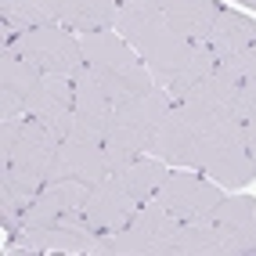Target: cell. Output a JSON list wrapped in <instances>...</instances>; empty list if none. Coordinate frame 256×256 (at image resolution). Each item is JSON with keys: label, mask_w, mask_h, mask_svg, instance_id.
Listing matches in <instances>:
<instances>
[{"label": "cell", "mask_w": 256, "mask_h": 256, "mask_svg": "<svg viewBox=\"0 0 256 256\" xmlns=\"http://www.w3.org/2000/svg\"><path fill=\"white\" fill-rule=\"evenodd\" d=\"M148 152L166 166L202 170L224 188H246L256 177L246 148V123L198 112L184 101L166 112Z\"/></svg>", "instance_id": "1"}, {"label": "cell", "mask_w": 256, "mask_h": 256, "mask_svg": "<svg viewBox=\"0 0 256 256\" xmlns=\"http://www.w3.org/2000/svg\"><path fill=\"white\" fill-rule=\"evenodd\" d=\"M116 32L141 54V62L148 65L152 80H156V87H166L174 80V72L180 69V62L192 50V40L180 36L170 26V18L162 14V8L156 0H126V4H119Z\"/></svg>", "instance_id": "2"}, {"label": "cell", "mask_w": 256, "mask_h": 256, "mask_svg": "<svg viewBox=\"0 0 256 256\" xmlns=\"http://www.w3.org/2000/svg\"><path fill=\"white\" fill-rule=\"evenodd\" d=\"M174 108V98L162 87H152L138 98H126L112 108L108 130H105V159H108V174H119L126 162L152 148V138L162 126L166 112Z\"/></svg>", "instance_id": "3"}, {"label": "cell", "mask_w": 256, "mask_h": 256, "mask_svg": "<svg viewBox=\"0 0 256 256\" xmlns=\"http://www.w3.org/2000/svg\"><path fill=\"white\" fill-rule=\"evenodd\" d=\"M80 47H83V65L94 72V80L105 87V94L116 105L156 87V80H152L148 65L141 62V54L119 32H112V29L83 32Z\"/></svg>", "instance_id": "4"}, {"label": "cell", "mask_w": 256, "mask_h": 256, "mask_svg": "<svg viewBox=\"0 0 256 256\" xmlns=\"http://www.w3.org/2000/svg\"><path fill=\"white\" fill-rule=\"evenodd\" d=\"M58 134H50L32 116H11L0 123V170H11L32 192L50 180L58 156Z\"/></svg>", "instance_id": "5"}, {"label": "cell", "mask_w": 256, "mask_h": 256, "mask_svg": "<svg viewBox=\"0 0 256 256\" xmlns=\"http://www.w3.org/2000/svg\"><path fill=\"white\" fill-rule=\"evenodd\" d=\"M4 44L11 50H18L29 65H36V69L47 72V76H69L72 80L83 69V47L62 22L40 26V29H26V32H11Z\"/></svg>", "instance_id": "6"}, {"label": "cell", "mask_w": 256, "mask_h": 256, "mask_svg": "<svg viewBox=\"0 0 256 256\" xmlns=\"http://www.w3.org/2000/svg\"><path fill=\"white\" fill-rule=\"evenodd\" d=\"M210 234L213 256H246L256 252V202L238 195V198H220L216 206L202 216Z\"/></svg>", "instance_id": "7"}, {"label": "cell", "mask_w": 256, "mask_h": 256, "mask_svg": "<svg viewBox=\"0 0 256 256\" xmlns=\"http://www.w3.org/2000/svg\"><path fill=\"white\" fill-rule=\"evenodd\" d=\"M180 220L159 202H144L123 231H116V256H174Z\"/></svg>", "instance_id": "8"}, {"label": "cell", "mask_w": 256, "mask_h": 256, "mask_svg": "<svg viewBox=\"0 0 256 256\" xmlns=\"http://www.w3.org/2000/svg\"><path fill=\"white\" fill-rule=\"evenodd\" d=\"M98 231L87 224L83 216L76 220H62V224H44V228H18L11 238L8 252H29V256H44V252H65V256H90Z\"/></svg>", "instance_id": "9"}, {"label": "cell", "mask_w": 256, "mask_h": 256, "mask_svg": "<svg viewBox=\"0 0 256 256\" xmlns=\"http://www.w3.org/2000/svg\"><path fill=\"white\" fill-rule=\"evenodd\" d=\"M90 188L94 184L69 180V177H50L36 192V198L29 202L22 224L26 228H44V224H62V220L83 216V206H87V198H90Z\"/></svg>", "instance_id": "10"}, {"label": "cell", "mask_w": 256, "mask_h": 256, "mask_svg": "<svg viewBox=\"0 0 256 256\" xmlns=\"http://www.w3.org/2000/svg\"><path fill=\"white\" fill-rule=\"evenodd\" d=\"M220 198H224V192H220L216 184H210L206 177H198V174H170L152 202H159L170 216H177L180 224H188V220L206 216Z\"/></svg>", "instance_id": "11"}, {"label": "cell", "mask_w": 256, "mask_h": 256, "mask_svg": "<svg viewBox=\"0 0 256 256\" xmlns=\"http://www.w3.org/2000/svg\"><path fill=\"white\" fill-rule=\"evenodd\" d=\"M72 105H76V87L69 76H40L36 90L26 101V116L44 123L50 134H58V141L72 130Z\"/></svg>", "instance_id": "12"}, {"label": "cell", "mask_w": 256, "mask_h": 256, "mask_svg": "<svg viewBox=\"0 0 256 256\" xmlns=\"http://www.w3.org/2000/svg\"><path fill=\"white\" fill-rule=\"evenodd\" d=\"M72 87H76V105H72V130L69 134L90 138V141H105V130H108L116 101L105 94V87L94 80V72L87 65L72 76ZM69 134H65V138H69Z\"/></svg>", "instance_id": "13"}, {"label": "cell", "mask_w": 256, "mask_h": 256, "mask_svg": "<svg viewBox=\"0 0 256 256\" xmlns=\"http://www.w3.org/2000/svg\"><path fill=\"white\" fill-rule=\"evenodd\" d=\"M138 206H141V202L134 198L126 188H123V180L112 174V177L98 180L90 188V198H87V206H83V220H87L98 234L101 231L116 234V231H123L130 224V216L138 213Z\"/></svg>", "instance_id": "14"}, {"label": "cell", "mask_w": 256, "mask_h": 256, "mask_svg": "<svg viewBox=\"0 0 256 256\" xmlns=\"http://www.w3.org/2000/svg\"><path fill=\"white\" fill-rule=\"evenodd\" d=\"M50 177H69V180H83V184H98V180L112 177L108 159H105V141L76 138V134L62 138Z\"/></svg>", "instance_id": "15"}, {"label": "cell", "mask_w": 256, "mask_h": 256, "mask_svg": "<svg viewBox=\"0 0 256 256\" xmlns=\"http://www.w3.org/2000/svg\"><path fill=\"white\" fill-rule=\"evenodd\" d=\"M40 69L29 65L18 50H11L4 44V58H0V116L11 119V116H26V101L29 94L36 90L40 83Z\"/></svg>", "instance_id": "16"}, {"label": "cell", "mask_w": 256, "mask_h": 256, "mask_svg": "<svg viewBox=\"0 0 256 256\" xmlns=\"http://www.w3.org/2000/svg\"><path fill=\"white\" fill-rule=\"evenodd\" d=\"M238 90H242V80H234L231 72L216 69L198 80L192 90L184 94V105H192L198 112H210V116H224V119H234L238 116Z\"/></svg>", "instance_id": "17"}, {"label": "cell", "mask_w": 256, "mask_h": 256, "mask_svg": "<svg viewBox=\"0 0 256 256\" xmlns=\"http://www.w3.org/2000/svg\"><path fill=\"white\" fill-rule=\"evenodd\" d=\"M156 4L162 8L170 26L188 40H206L213 22H216V14H220L216 0H156Z\"/></svg>", "instance_id": "18"}, {"label": "cell", "mask_w": 256, "mask_h": 256, "mask_svg": "<svg viewBox=\"0 0 256 256\" xmlns=\"http://www.w3.org/2000/svg\"><path fill=\"white\" fill-rule=\"evenodd\" d=\"M54 4H58V22L65 29H80V32L112 29L119 14L116 0H54Z\"/></svg>", "instance_id": "19"}, {"label": "cell", "mask_w": 256, "mask_h": 256, "mask_svg": "<svg viewBox=\"0 0 256 256\" xmlns=\"http://www.w3.org/2000/svg\"><path fill=\"white\" fill-rule=\"evenodd\" d=\"M256 40V22L246 18V14H238V11H228V8H220L216 14V22L210 29V36H206V47L220 58H231L234 50H242L246 44Z\"/></svg>", "instance_id": "20"}, {"label": "cell", "mask_w": 256, "mask_h": 256, "mask_svg": "<svg viewBox=\"0 0 256 256\" xmlns=\"http://www.w3.org/2000/svg\"><path fill=\"white\" fill-rule=\"evenodd\" d=\"M0 18H4L8 32L54 26L58 22V4L54 0H0Z\"/></svg>", "instance_id": "21"}, {"label": "cell", "mask_w": 256, "mask_h": 256, "mask_svg": "<svg viewBox=\"0 0 256 256\" xmlns=\"http://www.w3.org/2000/svg\"><path fill=\"white\" fill-rule=\"evenodd\" d=\"M119 180H123V188L134 195L144 206V202H152L156 198V192L166 184V177H170V170H166V162L162 159H134V162H126L123 170L116 174Z\"/></svg>", "instance_id": "22"}, {"label": "cell", "mask_w": 256, "mask_h": 256, "mask_svg": "<svg viewBox=\"0 0 256 256\" xmlns=\"http://www.w3.org/2000/svg\"><path fill=\"white\" fill-rule=\"evenodd\" d=\"M213 69H216V54L206 47V40H192V50H188V58L180 62V69L174 72V80H170L162 90L174 98V101H184V94L192 90L198 80H206Z\"/></svg>", "instance_id": "23"}, {"label": "cell", "mask_w": 256, "mask_h": 256, "mask_svg": "<svg viewBox=\"0 0 256 256\" xmlns=\"http://www.w3.org/2000/svg\"><path fill=\"white\" fill-rule=\"evenodd\" d=\"M32 198H36V192L29 184H22L11 170H0V220H4L8 231L22 228V216H26Z\"/></svg>", "instance_id": "24"}, {"label": "cell", "mask_w": 256, "mask_h": 256, "mask_svg": "<svg viewBox=\"0 0 256 256\" xmlns=\"http://www.w3.org/2000/svg\"><path fill=\"white\" fill-rule=\"evenodd\" d=\"M216 65H220L224 72H231L234 80H242V83H246V80H252V76H256V40H252V44H246L242 50H234L231 58H220Z\"/></svg>", "instance_id": "25"}, {"label": "cell", "mask_w": 256, "mask_h": 256, "mask_svg": "<svg viewBox=\"0 0 256 256\" xmlns=\"http://www.w3.org/2000/svg\"><path fill=\"white\" fill-rule=\"evenodd\" d=\"M256 116V76L242 83V90H238V123H249V119Z\"/></svg>", "instance_id": "26"}, {"label": "cell", "mask_w": 256, "mask_h": 256, "mask_svg": "<svg viewBox=\"0 0 256 256\" xmlns=\"http://www.w3.org/2000/svg\"><path fill=\"white\" fill-rule=\"evenodd\" d=\"M246 148H249V159H252V174H256V116L246 123Z\"/></svg>", "instance_id": "27"}, {"label": "cell", "mask_w": 256, "mask_h": 256, "mask_svg": "<svg viewBox=\"0 0 256 256\" xmlns=\"http://www.w3.org/2000/svg\"><path fill=\"white\" fill-rule=\"evenodd\" d=\"M242 4H249V8H256V0H242Z\"/></svg>", "instance_id": "28"}, {"label": "cell", "mask_w": 256, "mask_h": 256, "mask_svg": "<svg viewBox=\"0 0 256 256\" xmlns=\"http://www.w3.org/2000/svg\"><path fill=\"white\" fill-rule=\"evenodd\" d=\"M123 4H126V0H123Z\"/></svg>", "instance_id": "29"}]
</instances>
